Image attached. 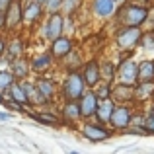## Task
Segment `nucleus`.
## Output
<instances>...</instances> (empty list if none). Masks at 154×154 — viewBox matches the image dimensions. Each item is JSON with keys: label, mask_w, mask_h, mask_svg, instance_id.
<instances>
[{"label": "nucleus", "mask_w": 154, "mask_h": 154, "mask_svg": "<svg viewBox=\"0 0 154 154\" xmlns=\"http://www.w3.org/2000/svg\"><path fill=\"white\" fill-rule=\"evenodd\" d=\"M80 4H82V0H63V8H60V10H63L66 16H70L72 12L78 10Z\"/></svg>", "instance_id": "27"}, {"label": "nucleus", "mask_w": 154, "mask_h": 154, "mask_svg": "<svg viewBox=\"0 0 154 154\" xmlns=\"http://www.w3.org/2000/svg\"><path fill=\"white\" fill-rule=\"evenodd\" d=\"M33 119H37L39 123L43 125H53V127H57V125H60V121L57 119V117H53V113H33Z\"/></svg>", "instance_id": "25"}, {"label": "nucleus", "mask_w": 154, "mask_h": 154, "mask_svg": "<svg viewBox=\"0 0 154 154\" xmlns=\"http://www.w3.org/2000/svg\"><path fill=\"white\" fill-rule=\"evenodd\" d=\"M35 86H37V90L41 92L43 96H45V100L47 102H51L53 100V96H55V84H53V80H49V78H39L37 82H35Z\"/></svg>", "instance_id": "21"}, {"label": "nucleus", "mask_w": 154, "mask_h": 154, "mask_svg": "<svg viewBox=\"0 0 154 154\" xmlns=\"http://www.w3.org/2000/svg\"><path fill=\"white\" fill-rule=\"evenodd\" d=\"M12 74L16 76V80H26L29 76L31 68H29V60L23 59V57H16L12 59Z\"/></svg>", "instance_id": "14"}, {"label": "nucleus", "mask_w": 154, "mask_h": 154, "mask_svg": "<svg viewBox=\"0 0 154 154\" xmlns=\"http://www.w3.org/2000/svg\"><path fill=\"white\" fill-rule=\"evenodd\" d=\"M16 82V76L12 74V70H0V92H8V88Z\"/></svg>", "instance_id": "24"}, {"label": "nucleus", "mask_w": 154, "mask_h": 154, "mask_svg": "<svg viewBox=\"0 0 154 154\" xmlns=\"http://www.w3.org/2000/svg\"><path fill=\"white\" fill-rule=\"evenodd\" d=\"M92 10L100 18H107V16H111L115 12V0H94Z\"/></svg>", "instance_id": "18"}, {"label": "nucleus", "mask_w": 154, "mask_h": 154, "mask_svg": "<svg viewBox=\"0 0 154 154\" xmlns=\"http://www.w3.org/2000/svg\"><path fill=\"white\" fill-rule=\"evenodd\" d=\"M140 37H143V33H140L139 26H125L117 33V45H119V49H131L140 41Z\"/></svg>", "instance_id": "4"}, {"label": "nucleus", "mask_w": 154, "mask_h": 154, "mask_svg": "<svg viewBox=\"0 0 154 154\" xmlns=\"http://www.w3.org/2000/svg\"><path fill=\"white\" fill-rule=\"evenodd\" d=\"M139 80H154V60H144L139 64Z\"/></svg>", "instance_id": "23"}, {"label": "nucleus", "mask_w": 154, "mask_h": 154, "mask_svg": "<svg viewBox=\"0 0 154 154\" xmlns=\"http://www.w3.org/2000/svg\"><path fill=\"white\" fill-rule=\"evenodd\" d=\"M51 64H53V55L51 53H39V55H35L33 59L29 60L31 72H37V74L47 72L51 68Z\"/></svg>", "instance_id": "13"}, {"label": "nucleus", "mask_w": 154, "mask_h": 154, "mask_svg": "<svg viewBox=\"0 0 154 154\" xmlns=\"http://www.w3.org/2000/svg\"><path fill=\"white\" fill-rule=\"evenodd\" d=\"M4 102V94H2V92H0V103H2Z\"/></svg>", "instance_id": "36"}, {"label": "nucleus", "mask_w": 154, "mask_h": 154, "mask_svg": "<svg viewBox=\"0 0 154 154\" xmlns=\"http://www.w3.org/2000/svg\"><path fill=\"white\" fill-rule=\"evenodd\" d=\"M4 29V14H0V31Z\"/></svg>", "instance_id": "35"}, {"label": "nucleus", "mask_w": 154, "mask_h": 154, "mask_svg": "<svg viewBox=\"0 0 154 154\" xmlns=\"http://www.w3.org/2000/svg\"><path fill=\"white\" fill-rule=\"evenodd\" d=\"M144 131H154V113H148L144 119Z\"/></svg>", "instance_id": "30"}, {"label": "nucleus", "mask_w": 154, "mask_h": 154, "mask_svg": "<svg viewBox=\"0 0 154 154\" xmlns=\"http://www.w3.org/2000/svg\"><path fill=\"white\" fill-rule=\"evenodd\" d=\"M10 4H12V0H0V14H4Z\"/></svg>", "instance_id": "33"}, {"label": "nucleus", "mask_w": 154, "mask_h": 154, "mask_svg": "<svg viewBox=\"0 0 154 154\" xmlns=\"http://www.w3.org/2000/svg\"><path fill=\"white\" fill-rule=\"evenodd\" d=\"M6 55L10 57V59H16V57H22V55H23V41H22V37L14 35V37L8 41V45H6Z\"/></svg>", "instance_id": "20"}, {"label": "nucleus", "mask_w": 154, "mask_h": 154, "mask_svg": "<svg viewBox=\"0 0 154 154\" xmlns=\"http://www.w3.org/2000/svg\"><path fill=\"white\" fill-rule=\"evenodd\" d=\"M63 8V0H45L43 2V10L47 14H55V12H60Z\"/></svg>", "instance_id": "26"}, {"label": "nucleus", "mask_w": 154, "mask_h": 154, "mask_svg": "<svg viewBox=\"0 0 154 154\" xmlns=\"http://www.w3.org/2000/svg\"><path fill=\"white\" fill-rule=\"evenodd\" d=\"M100 72H102V76H103L105 80H111L113 74H115V66L107 63V64H103V70H100Z\"/></svg>", "instance_id": "29"}, {"label": "nucleus", "mask_w": 154, "mask_h": 154, "mask_svg": "<svg viewBox=\"0 0 154 154\" xmlns=\"http://www.w3.org/2000/svg\"><path fill=\"white\" fill-rule=\"evenodd\" d=\"M10 113H6V111H0V121H8V119H10Z\"/></svg>", "instance_id": "34"}, {"label": "nucleus", "mask_w": 154, "mask_h": 154, "mask_svg": "<svg viewBox=\"0 0 154 154\" xmlns=\"http://www.w3.org/2000/svg\"><path fill=\"white\" fill-rule=\"evenodd\" d=\"M131 119H133L131 109H129L127 105H119V107H113V113H111V117H109V123H111L113 129H125V127H129Z\"/></svg>", "instance_id": "8"}, {"label": "nucleus", "mask_w": 154, "mask_h": 154, "mask_svg": "<svg viewBox=\"0 0 154 154\" xmlns=\"http://www.w3.org/2000/svg\"><path fill=\"white\" fill-rule=\"evenodd\" d=\"M98 90H96V96H98V100H105V98H111V84H102L100 86L98 82Z\"/></svg>", "instance_id": "28"}, {"label": "nucleus", "mask_w": 154, "mask_h": 154, "mask_svg": "<svg viewBox=\"0 0 154 154\" xmlns=\"http://www.w3.org/2000/svg\"><path fill=\"white\" fill-rule=\"evenodd\" d=\"M113 107H115V103H113L111 98L100 100L98 109H96V117H98L100 123H109V117H111V113H113Z\"/></svg>", "instance_id": "16"}, {"label": "nucleus", "mask_w": 154, "mask_h": 154, "mask_svg": "<svg viewBox=\"0 0 154 154\" xmlns=\"http://www.w3.org/2000/svg\"><path fill=\"white\" fill-rule=\"evenodd\" d=\"M6 45H8V41L2 37V35H0V59H2V55L6 53Z\"/></svg>", "instance_id": "32"}, {"label": "nucleus", "mask_w": 154, "mask_h": 154, "mask_svg": "<svg viewBox=\"0 0 154 154\" xmlns=\"http://www.w3.org/2000/svg\"><path fill=\"white\" fill-rule=\"evenodd\" d=\"M23 22V6L22 0H12V4L8 6V10L4 12V29L16 31Z\"/></svg>", "instance_id": "3"}, {"label": "nucleus", "mask_w": 154, "mask_h": 154, "mask_svg": "<svg viewBox=\"0 0 154 154\" xmlns=\"http://www.w3.org/2000/svg\"><path fill=\"white\" fill-rule=\"evenodd\" d=\"M82 76H84V82H86L88 88H96L102 78V72H100V64L96 60H90V63L84 64L82 68Z\"/></svg>", "instance_id": "12"}, {"label": "nucleus", "mask_w": 154, "mask_h": 154, "mask_svg": "<svg viewBox=\"0 0 154 154\" xmlns=\"http://www.w3.org/2000/svg\"><path fill=\"white\" fill-rule=\"evenodd\" d=\"M43 4L39 2V0H29V2L23 6V23L26 26H33V23H37L39 20H41L43 16Z\"/></svg>", "instance_id": "10"}, {"label": "nucleus", "mask_w": 154, "mask_h": 154, "mask_svg": "<svg viewBox=\"0 0 154 154\" xmlns=\"http://www.w3.org/2000/svg\"><path fill=\"white\" fill-rule=\"evenodd\" d=\"M119 18L125 26H140V23L146 22L148 10L144 6H139V4H129V6L121 8Z\"/></svg>", "instance_id": "2"}, {"label": "nucleus", "mask_w": 154, "mask_h": 154, "mask_svg": "<svg viewBox=\"0 0 154 154\" xmlns=\"http://www.w3.org/2000/svg\"><path fill=\"white\" fill-rule=\"evenodd\" d=\"M98 96H96V92H84L82 98L78 100L80 103V115H82V119H88V117L96 115V109H98Z\"/></svg>", "instance_id": "9"}, {"label": "nucleus", "mask_w": 154, "mask_h": 154, "mask_svg": "<svg viewBox=\"0 0 154 154\" xmlns=\"http://www.w3.org/2000/svg\"><path fill=\"white\" fill-rule=\"evenodd\" d=\"M140 41H143L144 47H152L154 45V33H148V35H144V37H140Z\"/></svg>", "instance_id": "31"}, {"label": "nucleus", "mask_w": 154, "mask_h": 154, "mask_svg": "<svg viewBox=\"0 0 154 154\" xmlns=\"http://www.w3.org/2000/svg\"><path fill=\"white\" fill-rule=\"evenodd\" d=\"M111 94L115 96L119 102H129V100L135 98V86H131V84H123L121 82L119 86L115 88V90H111Z\"/></svg>", "instance_id": "19"}, {"label": "nucleus", "mask_w": 154, "mask_h": 154, "mask_svg": "<svg viewBox=\"0 0 154 154\" xmlns=\"http://www.w3.org/2000/svg\"><path fill=\"white\" fill-rule=\"evenodd\" d=\"M82 135L86 137L92 143H102V140H107L111 137V131L103 127V125H96V123H86L82 127Z\"/></svg>", "instance_id": "7"}, {"label": "nucleus", "mask_w": 154, "mask_h": 154, "mask_svg": "<svg viewBox=\"0 0 154 154\" xmlns=\"http://www.w3.org/2000/svg\"><path fill=\"white\" fill-rule=\"evenodd\" d=\"M119 80L123 84H131L135 86L139 82V64L135 60H123L119 64Z\"/></svg>", "instance_id": "5"}, {"label": "nucleus", "mask_w": 154, "mask_h": 154, "mask_svg": "<svg viewBox=\"0 0 154 154\" xmlns=\"http://www.w3.org/2000/svg\"><path fill=\"white\" fill-rule=\"evenodd\" d=\"M22 86H23V90H26V96H27V100H29V103H33V105H45L47 103L45 96L37 90V86H35L33 82L22 80Z\"/></svg>", "instance_id": "15"}, {"label": "nucleus", "mask_w": 154, "mask_h": 154, "mask_svg": "<svg viewBox=\"0 0 154 154\" xmlns=\"http://www.w3.org/2000/svg\"><path fill=\"white\" fill-rule=\"evenodd\" d=\"M86 82H84V76L82 72L78 70H68L66 78H64L63 82V88H60V92H63V98L64 100H80L82 98V94L86 92Z\"/></svg>", "instance_id": "1"}, {"label": "nucleus", "mask_w": 154, "mask_h": 154, "mask_svg": "<svg viewBox=\"0 0 154 154\" xmlns=\"http://www.w3.org/2000/svg\"><path fill=\"white\" fill-rule=\"evenodd\" d=\"M72 51V41L70 37H64V35H59L57 39L51 41V55L53 59H59V60H64V57Z\"/></svg>", "instance_id": "11"}, {"label": "nucleus", "mask_w": 154, "mask_h": 154, "mask_svg": "<svg viewBox=\"0 0 154 154\" xmlns=\"http://www.w3.org/2000/svg\"><path fill=\"white\" fill-rule=\"evenodd\" d=\"M60 115L64 117V121H76L80 119V103L78 100H66L63 105V109H60Z\"/></svg>", "instance_id": "17"}, {"label": "nucleus", "mask_w": 154, "mask_h": 154, "mask_svg": "<svg viewBox=\"0 0 154 154\" xmlns=\"http://www.w3.org/2000/svg\"><path fill=\"white\" fill-rule=\"evenodd\" d=\"M152 94H154V84H152V80H143L140 84H137V86H135V96L139 100H148Z\"/></svg>", "instance_id": "22"}, {"label": "nucleus", "mask_w": 154, "mask_h": 154, "mask_svg": "<svg viewBox=\"0 0 154 154\" xmlns=\"http://www.w3.org/2000/svg\"><path fill=\"white\" fill-rule=\"evenodd\" d=\"M63 29H64V18L59 14V12H55V14L49 16V20H47L45 23V39H57L59 35H63Z\"/></svg>", "instance_id": "6"}, {"label": "nucleus", "mask_w": 154, "mask_h": 154, "mask_svg": "<svg viewBox=\"0 0 154 154\" xmlns=\"http://www.w3.org/2000/svg\"><path fill=\"white\" fill-rule=\"evenodd\" d=\"M39 2H41V4H43V2H45V0H39Z\"/></svg>", "instance_id": "37"}]
</instances>
